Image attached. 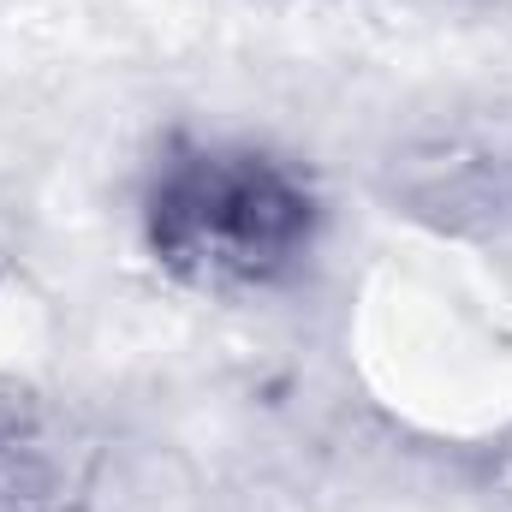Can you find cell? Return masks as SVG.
Returning a JSON list of instances; mask_svg holds the SVG:
<instances>
[{
  "instance_id": "obj_4",
  "label": "cell",
  "mask_w": 512,
  "mask_h": 512,
  "mask_svg": "<svg viewBox=\"0 0 512 512\" xmlns=\"http://www.w3.org/2000/svg\"><path fill=\"white\" fill-rule=\"evenodd\" d=\"M477 471H483V489H489L501 507H512V423L495 429V435L477 447Z\"/></svg>"
},
{
  "instance_id": "obj_3",
  "label": "cell",
  "mask_w": 512,
  "mask_h": 512,
  "mask_svg": "<svg viewBox=\"0 0 512 512\" xmlns=\"http://www.w3.org/2000/svg\"><path fill=\"white\" fill-rule=\"evenodd\" d=\"M90 441L30 387H0V512H84Z\"/></svg>"
},
{
  "instance_id": "obj_1",
  "label": "cell",
  "mask_w": 512,
  "mask_h": 512,
  "mask_svg": "<svg viewBox=\"0 0 512 512\" xmlns=\"http://www.w3.org/2000/svg\"><path fill=\"white\" fill-rule=\"evenodd\" d=\"M328 227L304 161L221 131H167L137 179V245L185 292L256 298L292 286Z\"/></svg>"
},
{
  "instance_id": "obj_2",
  "label": "cell",
  "mask_w": 512,
  "mask_h": 512,
  "mask_svg": "<svg viewBox=\"0 0 512 512\" xmlns=\"http://www.w3.org/2000/svg\"><path fill=\"white\" fill-rule=\"evenodd\" d=\"M393 203L441 233H512V143H429L393 161Z\"/></svg>"
}]
</instances>
